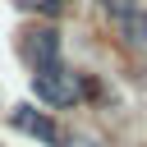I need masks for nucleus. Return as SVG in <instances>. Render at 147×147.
<instances>
[{"mask_svg": "<svg viewBox=\"0 0 147 147\" xmlns=\"http://www.w3.org/2000/svg\"><path fill=\"white\" fill-rule=\"evenodd\" d=\"M32 96L41 106H55V110H69L87 96V78L78 69H69L64 60L60 64H46V69H32Z\"/></svg>", "mask_w": 147, "mask_h": 147, "instance_id": "f257e3e1", "label": "nucleus"}, {"mask_svg": "<svg viewBox=\"0 0 147 147\" xmlns=\"http://www.w3.org/2000/svg\"><path fill=\"white\" fill-rule=\"evenodd\" d=\"M9 124H14L18 133L37 138L41 147H64V129L55 124V115H51V110H37V106H14V110H9Z\"/></svg>", "mask_w": 147, "mask_h": 147, "instance_id": "f03ea898", "label": "nucleus"}, {"mask_svg": "<svg viewBox=\"0 0 147 147\" xmlns=\"http://www.w3.org/2000/svg\"><path fill=\"white\" fill-rule=\"evenodd\" d=\"M23 60H28V69L60 64V32H55V28H32V32H23Z\"/></svg>", "mask_w": 147, "mask_h": 147, "instance_id": "7ed1b4c3", "label": "nucleus"}, {"mask_svg": "<svg viewBox=\"0 0 147 147\" xmlns=\"http://www.w3.org/2000/svg\"><path fill=\"white\" fill-rule=\"evenodd\" d=\"M115 28H119L124 46H133V51H147V9H142V5H138V9H129L124 18H115Z\"/></svg>", "mask_w": 147, "mask_h": 147, "instance_id": "20e7f679", "label": "nucleus"}, {"mask_svg": "<svg viewBox=\"0 0 147 147\" xmlns=\"http://www.w3.org/2000/svg\"><path fill=\"white\" fill-rule=\"evenodd\" d=\"M18 9H28V14H60L64 9V0H14Z\"/></svg>", "mask_w": 147, "mask_h": 147, "instance_id": "39448f33", "label": "nucleus"}, {"mask_svg": "<svg viewBox=\"0 0 147 147\" xmlns=\"http://www.w3.org/2000/svg\"><path fill=\"white\" fill-rule=\"evenodd\" d=\"M64 147H106V142L92 133H64Z\"/></svg>", "mask_w": 147, "mask_h": 147, "instance_id": "423d86ee", "label": "nucleus"}]
</instances>
